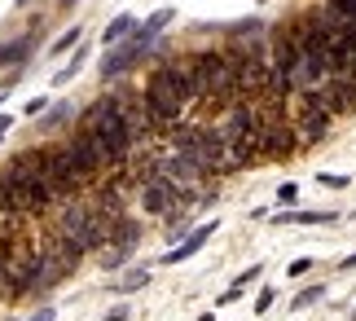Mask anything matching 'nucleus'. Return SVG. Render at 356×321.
Returning a JSON list of instances; mask_svg holds the SVG:
<instances>
[{"instance_id":"nucleus-1","label":"nucleus","mask_w":356,"mask_h":321,"mask_svg":"<svg viewBox=\"0 0 356 321\" xmlns=\"http://www.w3.org/2000/svg\"><path fill=\"white\" fill-rule=\"evenodd\" d=\"M79 132H97L102 141L111 146V155L119 159V167L128 163L132 146H136V136H132V128H128V119L119 115V97H115V93L97 97V102L84 110V119H79Z\"/></svg>"},{"instance_id":"nucleus-2","label":"nucleus","mask_w":356,"mask_h":321,"mask_svg":"<svg viewBox=\"0 0 356 321\" xmlns=\"http://www.w3.org/2000/svg\"><path fill=\"white\" fill-rule=\"evenodd\" d=\"M111 225H115V220L102 216L97 207H88V203H66L58 229H62L79 251H102V246H111Z\"/></svg>"},{"instance_id":"nucleus-3","label":"nucleus","mask_w":356,"mask_h":321,"mask_svg":"<svg viewBox=\"0 0 356 321\" xmlns=\"http://www.w3.org/2000/svg\"><path fill=\"white\" fill-rule=\"evenodd\" d=\"M145 106H149V115L159 119V128H176L181 123V115H185V97H181V88L172 84V75L163 71V66H154L149 71V79H145Z\"/></svg>"},{"instance_id":"nucleus-4","label":"nucleus","mask_w":356,"mask_h":321,"mask_svg":"<svg viewBox=\"0 0 356 321\" xmlns=\"http://www.w3.org/2000/svg\"><path fill=\"white\" fill-rule=\"evenodd\" d=\"M202 79H207V106H229V97L238 93V58L234 53H198Z\"/></svg>"},{"instance_id":"nucleus-5","label":"nucleus","mask_w":356,"mask_h":321,"mask_svg":"<svg viewBox=\"0 0 356 321\" xmlns=\"http://www.w3.org/2000/svg\"><path fill=\"white\" fill-rule=\"evenodd\" d=\"M295 106H299V119H295V132H299V141H304V146H317V141H325V132H330V119H334L330 110L312 102V93H299V97H295Z\"/></svg>"},{"instance_id":"nucleus-6","label":"nucleus","mask_w":356,"mask_h":321,"mask_svg":"<svg viewBox=\"0 0 356 321\" xmlns=\"http://www.w3.org/2000/svg\"><path fill=\"white\" fill-rule=\"evenodd\" d=\"M119 97V115L128 119V128H132V136L136 141H145V136H154L159 132V119L149 115V106H145V93H115Z\"/></svg>"},{"instance_id":"nucleus-7","label":"nucleus","mask_w":356,"mask_h":321,"mask_svg":"<svg viewBox=\"0 0 356 321\" xmlns=\"http://www.w3.org/2000/svg\"><path fill=\"white\" fill-rule=\"evenodd\" d=\"M141 207L149 216H176V207H181V189H176L172 180H163V176H149L141 185Z\"/></svg>"},{"instance_id":"nucleus-8","label":"nucleus","mask_w":356,"mask_h":321,"mask_svg":"<svg viewBox=\"0 0 356 321\" xmlns=\"http://www.w3.org/2000/svg\"><path fill=\"white\" fill-rule=\"evenodd\" d=\"M304 146L295 132V123H273V128H259V155L264 159H286Z\"/></svg>"},{"instance_id":"nucleus-9","label":"nucleus","mask_w":356,"mask_h":321,"mask_svg":"<svg viewBox=\"0 0 356 321\" xmlns=\"http://www.w3.org/2000/svg\"><path fill=\"white\" fill-rule=\"evenodd\" d=\"M149 167H154V176L172 180V185L181 189V194H185V189H194V185H198V176H202V172H198V167L189 163L185 155H168V159H154Z\"/></svg>"},{"instance_id":"nucleus-10","label":"nucleus","mask_w":356,"mask_h":321,"mask_svg":"<svg viewBox=\"0 0 356 321\" xmlns=\"http://www.w3.org/2000/svg\"><path fill=\"white\" fill-rule=\"evenodd\" d=\"M44 256H49V260H58L66 273H75V264L84 260V251H79V246H75V242L58 229V233H49V251H44Z\"/></svg>"},{"instance_id":"nucleus-11","label":"nucleus","mask_w":356,"mask_h":321,"mask_svg":"<svg viewBox=\"0 0 356 321\" xmlns=\"http://www.w3.org/2000/svg\"><path fill=\"white\" fill-rule=\"evenodd\" d=\"M141 45H136V40H128V45H123V49H115V53H106V62H102V79H119L123 71H128V66L136 62V58H141Z\"/></svg>"},{"instance_id":"nucleus-12","label":"nucleus","mask_w":356,"mask_h":321,"mask_svg":"<svg viewBox=\"0 0 356 321\" xmlns=\"http://www.w3.org/2000/svg\"><path fill=\"white\" fill-rule=\"evenodd\" d=\"M211 233H216V220H207V225H198V229L189 233V238H185L181 246H172L168 256H163V264H181V260H189L194 251H202V246H207V238H211Z\"/></svg>"},{"instance_id":"nucleus-13","label":"nucleus","mask_w":356,"mask_h":321,"mask_svg":"<svg viewBox=\"0 0 356 321\" xmlns=\"http://www.w3.org/2000/svg\"><path fill=\"white\" fill-rule=\"evenodd\" d=\"M40 26H44V22H31V31H26L22 40H9V45H0V71H5V66H13V62H22L26 53L40 45Z\"/></svg>"},{"instance_id":"nucleus-14","label":"nucleus","mask_w":356,"mask_h":321,"mask_svg":"<svg viewBox=\"0 0 356 321\" xmlns=\"http://www.w3.org/2000/svg\"><path fill=\"white\" fill-rule=\"evenodd\" d=\"M136 242H141V229H136L132 216H119L111 225V246H123V251H136Z\"/></svg>"},{"instance_id":"nucleus-15","label":"nucleus","mask_w":356,"mask_h":321,"mask_svg":"<svg viewBox=\"0 0 356 321\" xmlns=\"http://www.w3.org/2000/svg\"><path fill=\"white\" fill-rule=\"evenodd\" d=\"M172 18H176L172 9H159V13H149V18H145L141 26H136V36H132V40H136V45H141V49H149V40H154V36L163 31V26L172 22Z\"/></svg>"},{"instance_id":"nucleus-16","label":"nucleus","mask_w":356,"mask_h":321,"mask_svg":"<svg viewBox=\"0 0 356 321\" xmlns=\"http://www.w3.org/2000/svg\"><path fill=\"white\" fill-rule=\"evenodd\" d=\"M136 26H141V22H136L132 13H119V18H115V22H111V26L102 31V40H106V45H119V40H132V36H136Z\"/></svg>"},{"instance_id":"nucleus-17","label":"nucleus","mask_w":356,"mask_h":321,"mask_svg":"<svg viewBox=\"0 0 356 321\" xmlns=\"http://www.w3.org/2000/svg\"><path fill=\"white\" fill-rule=\"evenodd\" d=\"M92 207H97L102 216L119 220V216H123V194H119V185H106V189L97 194V203H92Z\"/></svg>"},{"instance_id":"nucleus-18","label":"nucleus","mask_w":356,"mask_h":321,"mask_svg":"<svg viewBox=\"0 0 356 321\" xmlns=\"http://www.w3.org/2000/svg\"><path fill=\"white\" fill-rule=\"evenodd\" d=\"M334 212H282L277 225H330Z\"/></svg>"},{"instance_id":"nucleus-19","label":"nucleus","mask_w":356,"mask_h":321,"mask_svg":"<svg viewBox=\"0 0 356 321\" xmlns=\"http://www.w3.org/2000/svg\"><path fill=\"white\" fill-rule=\"evenodd\" d=\"M145 286H149V273H145V269H132L123 282H115L119 295H132V290H145Z\"/></svg>"},{"instance_id":"nucleus-20","label":"nucleus","mask_w":356,"mask_h":321,"mask_svg":"<svg viewBox=\"0 0 356 321\" xmlns=\"http://www.w3.org/2000/svg\"><path fill=\"white\" fill-rule=\"evenodd\" d=\"M84 62H88V45H79V49H75V58H71V66H62V71L53 75V84H66V79H75Z\"/></svg>"},{"instance_id":"nucleus-21","label":"nucleus","mask_w":356,"mask_h":321,"mask_svg":"<svg viewBox=\"0 0 356 321\" xmlns=\"http://www.w3.org/2000/svg\"><path fill=\"white\" fill-rule=\"evenodd\" d=\"M128 256H132V251H123V246H102V251H97V260L106 264V269H119Z\"/></svg>"},{"instance_id":"nucleus-22","label":"nucleus","mask_w":356,"mask_h":321,"mask_svg":"<svg viewBox=\"0 0 356 321\" xmlns=\"http://www.w3.org/2000/svg\"><path fill=\"white\" fill-rule=\"evenodd\" d=\"M317 299H325V286H308V290H299V295H295V308H312Z\"/></svg>"},{"instance_id":"nucleus-23","label":"nucleus","mask_w":356,"mask_h":321,"mask_svg":"<svg viewBox=\"0 0 356 321\" xmlns=\"http://www.w3.org/2000/svg\"><path fill=\"white\" fill-rule=\"evenodd\" d=\"M75 45H79V26H71L62 40H53V53H66V49H75Z\"/></svg>"},{"instance_id":"nucleus-24","label":"nucleus","mask_w":356,"mask_h":321,"mask_svg":"<svg viewBox=\"0 0 356 321\" xmlns=\"http://www.w3.org/2000/svg\"><path fill=\"white\" fill-rule=\"evenodd\" d=\"M299 198V185L295 180H286V185H277V203H295Z\"/></svg>"},{"instance_id":"nucleus-25","label":"nucleus","mask_w":356,"mask_h":321,"mask_svg":"<svg viewBox=\"0 0 356 321\" xmlns=\"http://www.w3.org/2000/svg\"><path fill=\"white\" fill-rule=\"evenodd\" d=\"M317 180H321L325 189H343V185H348V176H334V172H321Z\"/></svg>"},{"instance_id":"nucleus-26","label":"nucleus","mask_w":356,"mask_h":321,"mask_svg":"<svg viewBox=\"0 0 356 321\" xmlns=\"http://www.w3.org/2000/svg\"><path fill=\"white\" fill-rule=\"evenodd\" d=\"M66 115H71V110H66V106H53V115H49L44 123H40V128H44V132H49V128H53V123H62Z\"/></svg>"},{"instance_id":"nucleus-27","label":"nucleus","mask_w":356,"mask_h":321,"mask_svg":"<svg viewBox=\"0 0 356 321\" xmlns=\"http://www.w3.org/2000/svg\"><path fill=\"white\" fill-rule=\"evenodd\" d=\"M259 273H264V269H259V264H255V269H246V273H238V282H234V286H251V282H255Z\"/></svg>"},{"instance_id":"nucleus-28","label":"nucleus","mask_w":356,"mask_h":321,"mask_svg":"<svg viewBox=\"0 0 356 321\" xmlns=\"http://www.w3.org/2000/svg\"><path fill=\"white\" fill-rule=\"evenodd\" d=\"M255 308H259V313H264V308H273V290H268V286L255 295Z\"/></svg>"},{"instance_id":"nucleus-29","label":"nucleus","mask_w":356,"mask_h":321,"mask_svg":"<svg viewBox=\"0 0 356 321\" xmlns=\"http://www.w3.org/2000/svg\"><path fill=\"white\" fill-rule=\"evenodd\" d=\"M238 295H242V286H229V290H225V295H220V308H229V304H234Z\"/></svg>"},{"instance_id":"nucleus-30","label":"nucleus","mask_w":356,"mask_h":321,"mask_svg":"<svg viewBox=\"0 0 356 321\" xmlns=\"http://www.w3.org/2000/svg\"><path fill=\"white\" fill-rule=\"evenodd\" d=\"M308 269H312V260H308V256H304V260H295V264H291V277H299V273H308Z\"/></svg>"},{"instance_id":"nucleus-31","label":"nucleus","mask_w":356,"mask_h":321,"mask_svg":"<svg viewBox=\"0 0 356 321\" xmlns=\"http://www.w3.org/2000/svg\"><path fill=\"white\" fill-rule=\"evenodd\" d=\"M9 123H13L9 115H0V141H5V132H9Z\"/></svg>"},{"instance_id":"nucleus-32","label":"nucleus","mask_w":356,"mask_h":321,"mask_svg":"<svg viewBox=\"0 0 356 321\" xmlns=\"http://www.w3.org/2000/svg\"><path fill=\"white\" fill-rule=\"evenodd\" d=\"M31 321H53V308H40V313H35Z\"/></svg>"},{"instance_id":"nucleus-33","label":"nucleus","mask_w":356,"mask_h":321,"mask_svg":"<svg viewBox=\"0 0 356 321\" xmlns=\"http://www.w3.org/2000/svg\"><path fill=\"white\" fill-rule=\"evenodd\" d=\"M339 269H356V251H352V256H348L343 264H339Z\"/></svg>"},{"instance_id":"nucleus-34","label":"nucleus","mask_w":356,"mask_h":321,"mask_svg":"<svg viewBox=\"0 0 356 321\" xmlns=\"http://www.w3.org/2000/svg\"><path fill=\"white\" fill-rule=\"evenodd\" d=\"M198 321H216V317H211V313H202V317H198Z\"/></svg>"},{"instance_id":"nucleus-35","label":"nucleus","mask_w":356,"mask_h":321,"mask_svg":"<svg viewBox=\"0 0 356 321\" xmlns=\"http://www.w3.org/2000/svg\"><path fill=\"white\" fill-rule=\"evenodd\" d=\"M13 5H31V0H13Z\"/></svg>"},{"instance_id":"nucleus-36","label":"nucleus","mask_w":356,"mask_h":321,"mask_svg":"<svg viewBox=\"0 0 356 321\" xmlns=\"http://www.w3.org/2000/svg\"><path fill=\"white\" fill-rule=\"evenodd\" d=\"M62 5H75V0H62Z\"/></svg>"},{"instance_id":"nucleus-37","label":"nucleus","mask_w":356,"mask_h":321,"mask_svg":"<svg viewBox=\"0 0 356 321\" xmlns=\"http://www.w3.org/2000/svg\"><path fill=\"white\" fill-rule=\"evenodd\" d=\"M352 216H356V212H352Z\"/></svg>"}]
</instances>
